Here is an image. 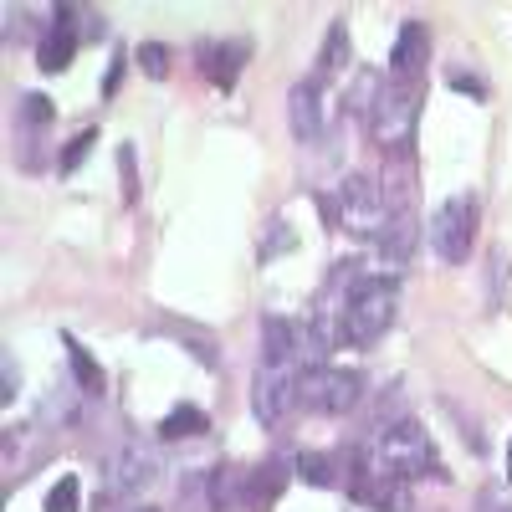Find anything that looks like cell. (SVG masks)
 <instances>
[{
	"instance_id": "cell-7",
	"label": "cell",
	"mask_w": 512,
	"mask_h": 512,
	"mask_svg": "<svg viewBox=\"0 0 512 512\" xmlns=\"http://www.w3.org/2000/svg\"><path fill=\"white\" fill-rule=\"evenodd\" d=\"M425 236H431V251L446 267H461L472 256V236H477V195H451L446 205H436Z\"/></svg>"
},
{
	"instance_id": "cell-25",
	"label": "cell",
	"mask_w": 512,
	"mask_h": 512,
	"mask_svg": "<svg viewBox=\"0 0 512 512\" xmlns=\"http://www.w3.org/2000/svg\"><path fill=\"white\" fill-rule=\"evenodd\" d=\"M77 497H82L77 477H62V482L47 492V512H77Z\"/></svg>"
},
{
	"instance_id": "cell-14",
	"label": "cell",
	"mask_w": 512,
	"mask_h": 512,
	"mask_svg": "<svg viewBox=\"0 0 512 512\" xmlns=\"http://www.w3.org/2000/svg\"><path fill=\"white\" fill-rule=\"evenodd\" d=\"M287 477H292V461H282V456H272V461L256 466V472H246V512H267L282 497Z\"/></svg>"
},
{
	"instance_id": "cell-1",
	"label": "cell",
	"mask_w": 512,
	"mask_h": 512,
	"mask_svg": "<svg viewBox=\"0 0 512 512\" xmlns=\"http://www.w3.org/2000/svg\"><path fill=\"white\" fill-rule=\"evenodd\" d=\"M364 262H338L333 282L344 292V303H338V344H354V349H369L374 338H384V328L395 323V303L400 292L390 277H374V272H359Z\"/></svg>"
},
{
	"instance_id": "cell-16",
	"label": "cell",
	"mask_w": 512,
	"mask_h": 512,
	"mask_svg": "<svg viewBox=\"0 0 512 512\" xmlns=\"http://www.w3.org/2000/svg\"><path fill=\"white\" fill-rule=\"evenodd\" d=\"M205 497H210V512H236L246 507V472H236V466H216V472L205 477Z\"/></svg>"
},
{
	"instance_id": "cell-27",
	"label": "cell",
	"mask_w": 512,
	"mask_h": 512,
	"mask_svg": "<svg viewBox=\"0 0 512 512\" xmlns=\"http://www.w3.org/2000/svg\"><path fill=\"white\" fill-rule=\"evenodd\" d=\"M446 82H451V88L456 93H472V98H487V82L472 72V77H466V72H446Z\"/></svg>"
},
{
	"instance_id": "cell-6",
	"label": "cell",
	"mask_w": 512,
	"mask_h": 512,
	"mask_svg": "<svg viewBox=\"0 0 512 512\" xmlns=\"http://www.w3.org/2000/svg\"><path fill=\"white\" fill-rule=\"evenodd\" d=\"M103 487H98V512H113L118 502L139 497L154 477H159V456L144 446H118L113 456H103Z\"/></svg>"
},
{
	"instance_id": "cell-28",
	"label": "cell",
	"mask_w": 512,
	"mask_h": 512,
	"mask_svg": "<svg viewBox=\"0 0 512 512\" xmlns=\"http://www.w3.org/2000/svg\"><path fill=\"white\" fill-rule=\"evenodd\" d=\"M0 379H6V390H0V400H6V405H11V400L21 395V390H16V359H11V354H6V359H0Z\"/></svg>"
},
{
	"instance_id": "cell-19",
	"label": "cell",
	"mask_w": 512,
	"mask_h": 512,
	"mask_svg": "<svg viewBox=\"0 0 512 512\" xmlns=\"http://www.w3.org/2000/svg\"><path fill=\"white\" fill-rule=\"evenodd\" d=\"M410 246H415V216H410V210H395L390 226H384V236H379V251H384V262L400 267L410 256Z\"/></svg>"
},
{
	"instance_id": "cell-13",
	"label": "cell",
	"mask_w": 512,
	"mask_h": 512,
	"mask_svg": "<svg viewBox=\"0 0 512 512\" xmlns=\"http://www.w3.org/2000/svg\"><path fill=\"white\" fill-rule=\"evenodd\" d=\"M246 41H205L200 47V72L216 82L221 93H231L236 88V77H241V62H246Z\"/></svg>"
},
{
	"instance_id": "cell-5",
	"label": "cell",
	"mask_w": 512,
	"mask_h": 512,
	"mask_svg": "<svg viewBox=\"0 0 512 512\" xmlns=\"http://www.w3.org/2000/svg\"><path fill=\"white\" fill-rule=\"evenodd\" d=\"M364 395V374L338 369V364H308L297 374V405H308L313 415H349Z\"/></svg>"
},
{
	"instance_id": "cell-3",
	"label": "cell",
	"mask_w": 512,
	"mask_h": 512,
	"mask_svg": "<svg viewBox=\"0 0 512 512\" xmlns=\"http://www.w3.org/2000/svg\"><path fill=\"white\" fill-rule=\"evenodd\" d=\"M415 123H420V82L384 77V82H379V98H374V108H369V134H374V144L390 149V154H410Z\"/></svg>"
},
{
	"instance_id": "cell-26",
	"label": "cell",
	"mask_w": 512,
	"mask_h": 512,
	"mask_svg": "<svg viewBox=\"0 0 512 512\" xmlns=\"http://www.w3.org/2000/svg\"><path fill=\"white\" fill-rule=\"evenodd\" d=\"M118 175H123V200H134L139 195V175H134V149H118Z\"/></svg>"
},
{
	"instance_id": "cell-20",
	"label": "cell",
	"mask_w": 512,
	"mask_h": 512,
	"mask_svg": "<svg viewBox=\"0 0 512 512\" xmlns=\"http://www.w3.org/2000/svg\"><path fill=\"white\" fill-rule=\"evenodd\" d=\"M62 349H67V364H72L77 390H82V395H103V369H98V359L82 349L77 338H62Z\"/></svg>"
},
{
	"instance_id": "cell-24",
	"label": "cell",
	"mask_w": 512,
	"mask_h": 512,
	"mask_svg": "<svg viewBox=\"0 0 512 512\" xmlns=\"http://www.w3.org/2000/svg\"><path fill=\"white\" fill-rule=\"evenodd\" d=\"M139 67H144L154 82H164V77H169V47H159V41H144V47H139Z\"/></svg>"
},
{
	"instance_id": "cell-18",
	"label": "cell",
	"mask_w": 512,
	"mask_h": 512,
	"mask_svg": "<svg viewBox=\"0 0 512 512\" xmlns=\"http://www.w3.org/2000/svg\"><path fill=\"white\" fill-rule=\"evenodd\" d=\"M210 431V415L200 410V405H175L164 420H159V436L164 441H195V436H205Z\"/></svg>"
},
{
	"instance_id": "cell-2",
	"label": "cell",
	"mask_w": 512,
	"mask_h": 512,
	"mask_svg": "<svg viewBox=\"0 0 512 512\" xmlns=\"http://www.w3.org/2000/svg\"><path fill=\"white\" fill-rule=\"evenodd\" d=\"M359 466H369V472H384L395 482H425L436 477L446 482V466H441V451L431 446V436H425L420 420H390V425H374L369 441L354 451Z\"/></svg>"
},
{
	"instance_id": "cell-8",
	"label": "cell",
	"mask_w": 512,
	"mask_h": 512,
	"mask_svg": "<svg viewBox=\"0 0 512 512\" xmlns=\"http://www.w3.org/2000/svg\"><path fill=\"white\" fill-rule=\"evenodd\" d=\"M297 364H277V359H262V369H256V384H251V410L262 425H277L287 420V410L297 405Z\"/></svg>"
},
{
	"instance_id": "cell-21",
	"label": "cell",
	"mask_w": 512,
	"mask_h": 512,
	"mask_svg": "<svg viewBox=\"0 0 512 512\" xmlns=\"http://www.w3.org/2000/svg\"><path fill=\"white\" fill-rule=\"evenodd\" d=\"M507 272H512V267H507V246H492V251H487V308H492V313L507 303Z\"/></svg>"
},
{
	"instance_id": "cell-23",
	"label": "cell",
	"mask_w": 512,
	"mask_h": 512,
	"mask_svg": "<svg viewBox=\"0 0 512 512\" xmlns=\"http://www.w3.org/2000/svg\"><path fill=\"white\" fill-rule=\"evenodd\" d=\"M93 144H98V134H93V128H88V134H77L62 154H57V169H62V175H72V169H82V159H88L93 154Z\"/></svg>"
},
{
	"instance_id": "cell-12",
	"label": "cell",
	"mask_w": 512,
	"mask_h": 512,
	"mask_svg": "<svg viewBox=\"0 0 512 512\" xmlns=\"http://www.w3.org/2000/svg\"><path fill=\"white\" fill-rule=\"evenodd\" d=\"M425 62H431V31H425L420 21H405L400 36H395V47H390V77L420 82Z\"/></svg>"
},
{
	"instance_id": "cell-30",
	"label": "cell",
	"mask_w": 512,
	"mask_h": 512,
	"mask_svg": "<svg viewBox=\"0 0 512 512\" xmlns=\"http://www.w3.org/2000/svg\"><path fill=\"white\" fill-rule=\"evenodd\" d=\"M134 512H154V507H134Z\"/></svg>"
},
{
	"instance_id": "cell-10",
	"label": "cell",
	"mask_w": 512,
	"mask_h": 512,
	"mask_svg": "<svg viewBox=\"0 0 512 512\" xmlns=\"http://www.w3.org/2000/svg\"><path fill=\"white\" fill-rule=\"evenodd\" d=\"M77 41H82L77 6H57V16L47 21V31H41V41H36V67H41V72H67Z\"/></svg>"
},
{
	"instance_id": "cell-22",
	"label": "cell",
	"mask_w": 512,
	"mask_h": 512,
	"mask_svg": "<svg viewBox=\"0 0 512 512\" xmlns=\"http://www.w3.org/2000/svg\"><path fill=\"white\" fill-rule=\"evenodd\" d=\"M292 472L303 477V482H313V487H333L338 477H333V456H323V451H303L292 461Z\"/></svg>"
},
{
	"instance_id": "cell-29",
	"label": "cell",
	"mask_w": 512,
	"mask_h": 512,
	"mask_svg": "<svg viewBox=\"0 0 512 512\" xmlns=\"http://www.w3.org/2000/svg\"><path fill=\"white\" fill-rule=\"evenodd\" d=\"M507 477H512V446H507Z\"/></svg>"
},
{
	"instance_id": "cell-15",
	"label": "cell",
	"mask_w": 512,
	"mask_h": 512,
	"mask_svg": "<svg viewBox=\"0 0 512 512\" xmlns=\"http://www.w3.org/2000/svg\"><path fill=\"white\" fill-rule=\"evenodd\" d=\"M16 128H21V139H26V169H36V144L41 134L52 128V98L47 93H21V108H16Z\"/></svg>"
},
{
	"instance_id": "cell-4",
	"label": "cell",
	"mask_w": 512,
	"mask_h": 512,
	"mask_svg": "<svg viewBox=\"0 0 512 512\" xmlns=\"http://www.w3.org/2000/svg\"><path fill=\"white\" fill-rule=\"evenodd\" d=\"M390 200H384V185H374L369 175H349L338 180V195H333V226L349 231L359 241H379L384 226H390Z\"/></svg>"
},
{
	"instance_id": "cell-9",
	"label": "cell",
	"mask_w": 512,
	"mask_h": 512,
	"mask_svg": "<svg viewBox=\"0 0 512 512\" xmlns=\"http://www.w3.org/2000/svg\"><path fill=\"white\" fill-rule=\"evenodd\" d=\"M349 497L374 507V512H415L410 502V482H395V477H384V472H369V466H359L354 456V472H349Z\"/></svg>"
},
{
	"instance_id": "cell-11",
	"label": "cell",
	"mask_w": 512,
	"mask_h": 512,
	"mask_svg": "<svg viewBox=\"0 0 512 512\" xmlns=\"http://www.w3.org/2000/svg\"><path fill=\"white\" fill-rule=\"evenodd\" d=\"M287 113H292V134H297V144H318V139H323V82H318V77L292 82Z\"/></svg>"
},
{
	"instance_id": "cell-17",
	"label": "cell",
	"mask_w": 512,
	"mask_h": 512,
	"mask_svg": "<svg viewBox=\"0 0 512 512\" xmlns=\"http://www.w3.org/2000/svg\"><path fill=\"white\" fill-rule=\"evenodd\" d=\"M349 57H354V47H349V21L338 16L333 26H328V36H323V52H318V82H328V77H338L349 67Z\"/></svg>"
}]
</instances>
